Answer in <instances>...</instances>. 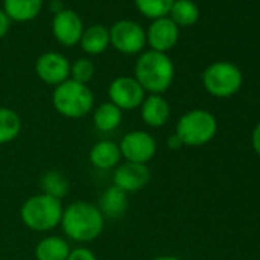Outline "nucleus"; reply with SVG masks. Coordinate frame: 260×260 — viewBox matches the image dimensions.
I'll list each match as a JSON object with an SVG mask.
<instances>
[{
  "label": "nucleus",
  "mask_w": 260,
  "mask_h": 260,
  "mask_svg": "<svg viewBox=\"0 0 260 260\" xmlns=\"http://www.w3.org/2000/svg\"><path fill=\"white\" fill-rule=\"evenodd\" d=\"M60 226L66 237L78 243H87L98 239L104 230V216L98 205L77 201L63 210Z\"/></svg>",
  "instance_id": "f257e3e1"
},
{
  "label": "nucleus",
  "mask_w": 260,
  "mask_h": 260,
  "mask_svg": "<svg viewBox=\"0 0 260 260\" xmlns=\"http://www.w3.org/2000/svg\"><path fill=\"white\" fill-rule=\"evenodd\" d=\"M175 66L164 52H144L135 64V80L146 92L162 95L172 86Z\"/></svg>",
  "instance_id": "f03ea898"
},
{
  "label": "nucleus",
  "mask_w": 260,
  "mask_h": 260,
  "mask_svg": "<svg viewBox=\"0 0 260 260\" xmlns=\"http://www.w3.org/2000/svg\"><path fill=\"white\" fill-rule=\"evenodd\" d=\"M63 210L60 199L40 193L28 198L22 204L20 219L26 228L37 233H46L60 225Z\"/></svg>",
  "instance_id": "7ed1b4c3"
},
{
  "label": "nucleus",
  "mask_w": 260,
  "mask_h": 260,
  "mask_svg": "<svg viewBox=\"0 0 260 260\" xmlns=\"http://www.w3.org/2000/svg\"><path fill=\"white\" fill-rule=\"evenodd\" d=\"M93 93L87 84L77 83L74 80H66L55 86L52 93L54 109L64 118L80 119L86 116L93 109Z\"/></svg>",
  "instance_id": "20e7f679"
},
{
  "label": "nucleus",
  "mask_w": 260,
  "mask_h": 260,
  "mask_svg": "<svg viewBox=\"0 0 260 260\" xmlns=\"http://www.w3.org/2000/svg\"><path fill=\"white\" fill-rule=\"evenodd\" d=\"M217 132L216 116L204 109H193L184 113L176 122L175 134L184 146L201 147L208 144Z\"/></svg>",
  "instance_id": "39448f33"
},
{
  "label": "nucleus",
  "mask_w": 260,
  "mask_h": 260,
  "mask_svg": "<svg viewBox=\"0 0 260 260\" xmlns=\"http://www.w3.org/2000/svg\"><path fill=\"white\" fill-rule=\"evenodd\" d=\"M240 69L228 61H217L210 64L202 74V83L205 90L217 98H228L237 93L242 87Z\"/></svg>",
  "instance_id": "423d86ee"
},
{
  "label": "nucleus",
  "mask_w": 260,
  "mask_h": 260,
  "mask_svg": "<svg viewBox=\"0 0 260 260\" xmlns=\"http://www.w3.org/2000/svg\"><path fill=\"white\" fill-rule=\"evenodd\" d=\"M119 152L124 161L135 164H149L158 150L155 138L146 130H132L127 132L119 141Z\"/></svg>",
  "instance_id": "0eeeda50"
},
{
  "label": "nucleus",
  "mask_w": 260,
  "mask_h": 260,
  "mask_svg": "<svg viewBox=\"0 0 260 260\" xmlns=\"http://www.w3.org/2000/svg\"><path fill=\"white\" fill-rule=\"evenodd\" d=\"M146 90L135 77H118L109 86V100L119 110H134L143 104Z\"/></svg>",
  "instance_id": "6e6552de"
},
{
  "label": "nucleus",
  "mask_w": 260,
  "mask_h": 260,
  "mask_svg": "<svg viewBox=\"0 0 260 260\" xmlns=\"http://www.w3.org/2000/svg\"><path fill=\"white\" fill-rule=\"evenodd\" d=\"M109 36L113 48L122 54H137L147 42L144 29L132 20L116 22L109 31Z\"/></svg>",
  "instance_id": "1a4fd4ad"
},
{
  "label": "nucleus",
  "mask_w": 260,
  "mask_h": 260,
  "mask_svg": "<svg viewBox=\"0 0 260 260\" xmlns=\"http://www.w3.org/2000/svg\"><path fill=\"white\" fill-rule=\"evenodd\" d=\"M113 185L119 188L121 191L127 193H135L143 190L149 181H150V170L146 164H135L124 161L121 162L112 176Z\"/></svg>",
  "instance_id": "9d476101"
},
{
  "label": "nucleus",
  "mask_w": 260,
  "mask_h": 260,
  "mask_svg": "<svg viewBox=\"0 0 260 260\" xmlns=\"http://www.w3.org/2000/svg\"><path fill=\"white\" fill-rule=\"evenodd\" d=\"M36 72L39 78L51 86H58L63 81L69 80L71 64L58 52H46L36 63Z\"/></svg>",
  "instance_id": "9b49d317"
},
{
  "label": "nucleus",
  "mask_w": 260,
  "mask_h": 260,
  "mask_svg": "<svg viewBox=\"0 0 260 260\" xmlns=\"http://www.w3.org/2000/svg\"><path fill=\"white\" fill-rule=\"evenodd\" d=\"M146 37L149 40V45L152 46V51L166 54L176 45L179 39V29L172 19L161 17L150 25L149 34Z\"/></svg>",
  "instance_id": "f8f14e48"
},
{
  "label": "nucleus",
  "mask_w": 260,
  "mask_h": 260,
  "mask_svg": "<svg viewBox=\"0 0 260 260\" xmlns=\"http://www.w3.org/2000/svg\"><path fill=\"white\" fill-rule=\"evenodd\" d=\"M52 31L55 39L61 45L74 46L75 43L80 42L83 36V23L74 11L63 10L54 17Z\"/></svg>",
  "instance_id": "ddd939ff"
},
{
  "label": "nucleus",
  "mask_w": 260,
  "mask_h": 260,
  "mask_svg": "<svg viewBox=\"0 0 260 260\" xmlns=\"http://www.w3.org/2000/svg\"><path fill=\"white\" fill-rule=\"evenodd\" d=\"M141 107V119L146 125L158 128L167 124L170 119V104L162 95H155L150 93L149 96L144 98Z\"/></svg>",
  "instance_id": "4468645a"
},
{
  "label": "nucleus",
  "mask_w": 260,
  "mask_h": 260,
  "mask_svg": "<svg viewBox=\"0 0 260 260\" xmlns=\"http://www.w3.org/2000/svg\"><path fill=\"white\" fill-rule=\"evenodd\" d=\"M119 146L112 140H100L95 143L89 152L90 164L98 170H112L121 164Z\"/></svg>",
  "instance_id": "2eb2a0df"
},
{
  "label": "nucleus",
  "mask_w": 260,
  "mask_h": 260,
  "mask_svg": "<svg viewBox=\"0 0 260 260\" xmlns=\"http://www.w3.org/2000/svg\"><path fill=\"white\" fill-rule=\"evenodd\" d=\"M71 252V246L66 239L60 236L43 237L34 249L37 260H66Z\"/></svg>",
  "instance_id": "dca6fc26"
},
{
  "label": "nucleus",
  "mask_w": 260,
  "mask_h": 260,
  "mask_svg": "<svg viewBox=\"0 0 260 260\" xmlns=\"http://www.w3.org/2000/svg\"><path fill=\"white\" fill-rule=\"evenodd\" d=\"M127 205H128L127 194L124 191H121L119 188H116L115 185H110L101 194L98 208H100V211H101V214L104 217L118 219L125 213Z\"/></svg>",
  "instance_id": "f3484780"
},
{
  "label": "nucleus",
  "mask_w": 260,
  "mask_h": 260,
  "mask_svg": "<svg viewBox=\"0 0 260 260\" xmlns=\"http://www.w3.org/2000/svg\"><path fill=\"white\" fill-rule=\"evenodd\" d=\"M93 125L98 132L103 134H109L116 130L121 125L122 121V110H119L115 104H112L110 101L100 104L95 110H93Z\"/></svg>",
  "instance_id": "a211bd4d"
},
{
  "label": "nucleus",
  "mask_w": 260,
  "mask_h": 260,
  "mask_svg": "<svg viewBox=\"0 0 260 260\" xmlns=\"http://www.w3.org/2000/svg\"><path fill=\"white\" fill-rule=\"evenodd\" d=\"M22 132V118L10 107H0V146L13 143Z\"/></svg>",
  "instance_id": "6ab92c4d"
},
{
  "label": "nucleus",
  "mask_w": 260,
  "mask_h": 260,
  "mask_svg": "<svg viewBox=\"0 0 260 260\" xmlns=\"http://www.w3.org/2000/svg\"><path fill=\"white\" fill-rule=\"evenodd\" d=\"M43 0H5L7 16L17 22L32 20L42 10Z\"/></svg>",
  "instance_id": "aec40b11"
},
{
  "label": "nucleus",
  "mask_w": 260,
  "mask_h": 260,
  "mask_svg": "<svg viewBox=\"0 0 260 260\" xmlns=\"http://www.w3.org/2000/svg\"><path fill=\"white\" fill-rule=\"evenodd\" d=\"M80 42H81V48L84 52L101 54L107 49V46L110 43V36L104 26L95 25V26H90L89 29L83 31Z\"/></svg>",
  "instance_id": "412c9836"
},
{
  "label": "nucleus",
  "mask_w": 260,
  "mask_h": 260,
  "mask_svg": "<svg viewBox=\"0 0 260 260\" xmlns=\"http://www.w3.org/2000/svg\"><path fill=\"white\" fill-rule=\"evenodd\" d=\"M40 185H42V190L45 194L48 196H52L55 199H63L64 196H68L69 193V181L68 178L58 172V170H49L46 172L42 179H40Z\"/></svg>",
  "instance_id": "4be33fe9"
},
{
  "label": "nucleus",
  "mask_w": 260,
  "mask_h": 260,
  "mask_svg": "<svg viewBox=\"0 0 260 260\" xmlns=\"http://www.w3.org/2000/svg\"><path fill=\"white\" fill-rule=\"evenodd\" d=\"M172 20L181 26L194 25L199 19V8L191 0H175L170 10Z\"/></svg>",
  "instance_id": "5701e85b"
},
{
  "label": "nucleus",
  "mask_w": 260,
  "mask_h": 260,
  "mask_svg": "<svg viewBox=\"0 0 260 260\" xmlns=\"http://www.w3.org/2000/svg\"><path fill=\"white\" fill-rule=\"evenodd\" d=\"M138 10L152 19H161L166 17L170 10L175 0H135Z\"/></svg>",
  "instance_id": "b1692460"
},
{
  "label": "nucleus",
  "mask_w": 260,
  "mask_h": 260,
  "mask_svg": "<svg viewBox=\"0 0 260 260\" xmlns=\"http://www.w3.org/2000/svg\"><path fill=\"white\" fill-rule=\"evenodd\" d=\"M93 74H95V66L87 58H80L71 66V77H72L71 80L77 83L87 84V81L92 80Z\"/></svg>",
  "instance_id": "393cba45"
},
{
  "label": "nucleus",
  "mask_w": 260,
  "mask_h": 260,
  "mask_svg": "<svg viewBox=\"0 0 260 260\" xmlns=\"http://www.w3.org/2000/svg\"><path fill=\"white\" fill-rule=\"evenodd\" d=\"M66 260H96V255L84 246H78L75 249H71Z\"/></svg>",
  "instance_id": "a878e982"
},
{
  "label": "nucleus",
  "mask_w": 260,
  "mask_h": 260,
  "mask_svg": "<svg viewBox=\"0 0 260 260\" xmlns=\"http://www.w3.org/2000/svg\"><path fill=\"white\" fill-rule=\"evenodd\" d=\"M251 143H252V149L254 152L260 156V122L255 125L254 132H252V138H251Z\"/></svg>",
  "instance_id": "bb28decb"
},
{
  "label": "nucleus",
  "mask_w": 260,
  "mask_h": 260,
  "mask_svg": "<svg viewBox=\"0 0 260 260\" xmlns=\"http://www.w3.org/2000/svg\"><path fill=\"white\" fill-rule=\"evenodd\" d=\"M10 28V17L7 16V13L0 11V39H2Z\"/></svg>",
  "instance_id": "cd10ccee"
},
{
  "label": "nucleus",
  "mask_w": 260,
  "mask_h": 260,
  "mask_svg": "<svg viewBox=\"0 0 260 260\" xmlns=\"http://www.w3.org/2000/svg\"><path fill=\"white\" fill-rule=\"evenodd\" d=\"M167 147H169L170 150H179L181 147H184V144H182V141L179 140V137H178L176 134H173V135H170V137L167 138Z\"/></svg>",
  "instance_id": "c85d7f7f"
},
{
  "label": "nucleus",
  "mask_w": 260,
  "mask_h": 260,
  "mask_svg": "<svg viewBox=\"0 0 260 260\" xmlns=\"http://www.w3.org/2000/svg\"><path fill=\"white\" fill-rule=\"evenodd\" d=\"M152 260H181V258L175 257V255H159V257H155Z\"/></svg>",
  "instance_id": "c756f323"
}]
</instances>
